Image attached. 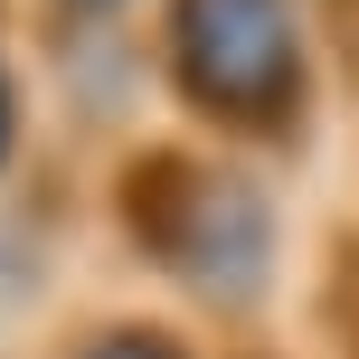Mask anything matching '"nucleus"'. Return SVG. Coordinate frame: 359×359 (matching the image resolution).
<instances>
[{"label":"nucleus","mask_w":359,"mask_h":359,"mask_svg":"<svg viewBox=\"0 0 359 359\" xmlns=\"http://www.w3.org/2000/svg\"><path fill=\"white\" fill-rule=\"evenodd\" d=\"M114 227H123L133 265L217 331H255L293 284V208L274 161L217 151L198 133H161V142L123 151Z\"/></svg>","instance_id":"1"},{"label":"nucleus","mask_w":359,"mask_h":359,"mask_svg":"<svg viewBox=\"0 0 359 359\" xmlns=\"http://www.w3.org/2000/svg\"><path fill=\"white\" fill-rule=\"evenodd\" d=\"M151 76L180 133L246 161H312L331 133L341 48L312 0H161L151 10Z\"/></svg>","instance_id":"2"},{"label":"nucleus","mask_w":359,"mask_h":359,"mask_svg":"<svg viewBox=\"0 0 359 359\" xmlns=\"http://www.w3.org/2000/svg\"><path fill=\"white\" fill-rule=\"evenodd\" d=\"M57 359H208V350H198L189 322H170V312H95L86 331H67Z\"/></svg>","instance_id":"3"},{"label":"nucleus","mask_w":359,"mask_h":359,"mask_svg":"<svg viewBox=\"0 0 359 359\" xmlns=\"http://www.w3.org/2000/svg\"><path fill=\"white\" fill-rule=\"evenodd\" d=\"M133 10H161V0H38V29L57 48H123Z\"/></svg>","instance_id":"4"},{"label":"nucleus","mask_w":359,"mask_h":359,"mask_svg":"<svg viewBox=\"0 0 359 359\" xmlns=\"http://www.w3.org/2000/svg\"><path fill=\"white\" fill-rule=\"evenodd\" d=\"M19 151H29V76H19V57L0 48V180L19 170Z\"/></svg>","instance_id":"5"},{"label":"nucleus","mask_w":359,"mask_h":359,"mask_svg":"<svg viewBox=\"0 0 359 359\" xmlns=\"http://www.w3.org/2000/svg\"><path fill=\"white\" fill-rule=\"evenodd\" d=\"M312 19L331 29V48H341V67H359V0H312Z\"/></svg>","instance_id":"6"},{"label":"nucleus","mask_w":359,"mask_h":359,"mask_svg":"<svg viewBox=\"0 0 359 359\" xmlns=\"http://www.w3.org/2000/svg\"><path fill=\"white\" fill-rule=\"evenodd\" d=\"M19 284H29V255H19V236L0 227V322H10V303H19Z\"/></svg>","instance_id":"7"},{"label":"nucleus","mask_w":359,"mask_h":359,"mask_svg":"<svg viewBox=\"0 0 359 359\" xmlns=\"http://www.w3.org/2000/svg\"><path fill=\"white\" fill-rule=\"evenodd\" d=\"M236 359H284V350H236Z\"/></svg>","instance_id":"8"}]
</instances>
